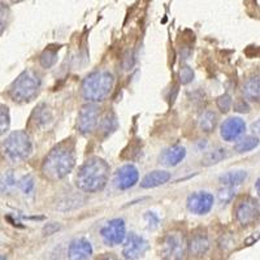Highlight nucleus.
<instances>
[{
  "instance_id": "1",
  "label": "nucleus",
  "mask_w": 260,
  "mask_h": 260,
  "mask_svg": "<svg viewBox=\"0 0 260 260\" xmlns=\"http://www.w3.org/2000/svg\"><path fill=\"white\" fill-rule=\"evenodd\" d=\"M76 167V146L67 139L56 145L42 162V175L50 181H59L73 171Z\"/></svg>"
},
{
  "instance_id": "2",
  "label": "nucleus",
  "mask_w": 260,
  "mask_h": 260,
  "mask_svg": "<svg viewBox=\"0 0 260 260\" xmlns=\"http://www.w3.org/2000/svg\"><path fill=\"white\" fill-rule=\"evenodd\" d=\"M110 166L101 157H90L78 168L76 186L85 192H99L104 190L110 180Z\"/></svg>"
},
{
  "instance_id": "3",
  "label": "nucleus",
  "mask_w": 260,
  "mask_h": 260,
  "mask_svg": "<svg viewBox=\"0 0 260 260\" xmlns=\"http://www.w3.org/2000/svg\"><path fill=\"white\" fill-rule=\"evenodd\" d=\"M113 85H115V77L111 72H92L83 80L82 86H81L82 98L89 103L103 102L112 91Z\"/></svg>"
},
{
  "instance_id": "4",
  "label": "nucleus",
  "mask_w": 260,
  "mask_h": 260,
  "mask_svg": "<svg viewBox=\"0 0 260 260\" xmlns=\"http://www.w3.org/2000/svg\"><path fill=\"white\" fill-rule=\"evenodd\" d=\"M0 151L9 162L20 164L32 154V142L26 132L16 130L2 142Z\"/></svg>"
},
{
  "instance_id": "5",
  "label": "nucleus",
  "mask_w": 260,
  "mask_h": 260,
  "mask_svg": "<svg viewBox=\"0 0 260 260\" xmlns=\"http://www.w3.org/2000/svg\"><path fill=\"white\" fill-rule=\"evenodd\" d=\"M42 80L39 74L34 71H25L11 85L9 94L13 101L20 103H27L37 96L41 89Z\"/></svg>"
},
{
  "instance_id": "6",
  "label": "nucleus",
  "mask_w": 260,
  "mask_h": 260,
  "mask_svg": "<svg viewBox=\"0 0 260 260\" xmlns=\"http://www.w3.org/2000/svg\"><path fill=\"white\" fill-rule=\"evenodd\" d=\"M102 240L108 246H117L124 242L126 237V225L122 219H113L101 229Z\"/></svg>"
},
{
  "instance_id": "7",
  "label": "nucleus",
  "mask_w": 260,
  "mask_h": 260,
  "mask_svg": "<svg viewBox=\"0 0 260 260\" xmlns=\"http://www.w3.org/2000/svg\"><path fill=\"white\" fill-rule=\"evenodd\" d=\"M99 124V107L95 103H89L83 106L78 113L77 127L80 133L89 134L94 132Z\"/></svg>"
},
{
  "instance_id": "8",
  "label": "nucleus",
  "mask_w": 260,
  "mask_h": 260,
  "mask_svg": "<svg viewBox=\"0 0 260 260\" xmlns=\"http://www.w3.org/2000/svg\"><path fill=\"white\" fill-rule=\"evenodd\" d=\"M186 251V242L182 234L171 233L166 237L162 242L161 255L166 259H181L185 256Z\"/></svg>"
},
{
  "instance_id": "9",
  "label": "nucleus",
  "mask_w": 260,
  "mask_h": 260,
  "mask_svg": "<svg viewBox=\"0 0 260 260\" xmlns=\"http://www.w3.org/2000/svg\"><path fill=\"white\" fill-rule=\"evenodd\" d=\"M215 198L208 191H197L187 198L186 207L194 215H207L213 207Z\"/></svg>"
},
{
  "instance_id": "10",
  "label": "nucleus",
  "mask_w": 260,
  "mask_h": 260,
  "mask_svg": "<svg viewBox=\"0 0 260 260\" xmlns=\"http://www.w3.org/2000/svg\"><path fill=\"white\" fill-rule=\"evenodd\" d=\"M236 217L242 225H250L259 217V203L254 198L246 197L238 202L236 207Z\"/></svg>"
},
{
  "instance_id": "11",
  "label": "nucleus",
  "mask_w": 260,
  "mask_h": 260,
  "mask_svg": "<svg viewBox=\"0 0 260 260\" xmlns=\"http://www.w3.org/2000/svg\"><path fill=\"white\" fill-rule=\"evenodd\" d=\"M139 180V172L133 164H125L116 171L113 183L118 190H129L136 186Z\"/></svg>"
},
{
  "instance_id": "12",
  "label": "nucleus",
  "mask_w": 260,
  "mask_h": 260,
  "mask_svg": "<svg viewBox=\"0 0 260 260\" xmlns=\"http://www.w3.org/2000/svg\"><path fill=\"white\" fill-rule=\"evenodd\" d=\"M125 245L122 248V255L125 259L136 260L142 257L146 254L148 248L147 241L143 237L138 236L136 233H130L129 236L125 237Z\"/></svg>"
},
{
  "instance_id": "13",
  "label": "nucleus",
  "mask_w": 260,
  "mask_h": 260,
  "mask_svg": "<svg viewBox=\"0 0 260 260\" xmlns=\"http://www.w3.org/2000/svg\"><path fill=\"white\" fill-rule=\"evenodd\" d=\"M246 132V124L241 117H229L221 124L220 134L226 142H234Z\"/></svg>"
},
{
  "instance_id": "14",
  "label": "nucleus",
  "mask_w": 260,
  "mask_h": 260,
  "mask_svg": "<svg viewBox=\"0 0 260 260\" xmlns=\"http://www.w3.org/2000/svg\"><path fill=\"white\" fill-rule=\"evenodd\" d=\"M92 246L85 238H77L72 241L68 248V256L72 260H85L91 257Z\"/></svg>"
},
{
  "instance_id": "15",
  "label": "nucleus",
  "mask_w": 260,
  "mask_h": 260,
  "mask_svg": "<svg viewBox=\"0 0 260 260\" xmlns=\"http://www.w3.org/2000/svg\"><path fill=\"white\" fill-rule=\"evenodd\" d=\"M186 156V150L182 146H172L162 151L160 155V162L166 167H176L178 166Z\"/></svg>"
},
{
  "instance_id": "16",
  "label": "nucleus",
  "mask_w": 260,
  "mask_h": 260,
  "mask_svg": "<svg viewBox=\"0 0 260 260\" xmlns=\"http://www.w3.org/2000/svg\"><path fill=\"white\" fill-rule=\"evenodd\" d=\"M171 180V173L167 171H152L143 177L141 181L142 189H154V187L161 186Z\"/></svg>"
},
{
  "instance_id": "17",
  "label": "nucleus",
  "mask_w": 260,
  "mask_h": 260,
  "mask_svg": "<svg viewBox=\"0 0 260 260\" xmlns=\"http://www.w3.org/2000/svg\"><path fill=\"white\" fill-rule=\"evenodd\" d=\"M246 178H247V172L240 169V171L226 172V173L220 176L219 181L224 185V186L237 187L241 186V185L246 181Z\"/></svg>"
},
{
  "instance_id": "18",
  "label": "nucleus",
  "mask_w": 260,
  "mask_h": 260,
  "mask_svg": "<svg viewBox=\"0 0 260 260\" xmlns=\"http://www.w3.org/2000/svg\"><path fill=\"white\" fill-rule=\"evenodd\" d=\"M208 248H210V241H208L207 236H204V234H195L189 245L190 252L195 256L204 255L208 251Z\"/></svg>"
},
{
  "instance_id": "19",
  "label": "nucleus",
  "mask_w": 260,
  "mask_h": 260,
  "mask_svg": "<svg viewBox=\"0 0 260 260\" xmlns=\"http://www.w3.org/2000/svg\"><path fill=\"white\" fill-rule=\"evenodd\" d=\"M243 95H245L246 101L250 102H259L260 95V81L259 77L248 78L243 85Z\"/></svg>"
},
{
  "instance_id": "20",
  "label": "nucleus",
  "mask_w": 260,
  "mask_h": 260,
  "mask_svg": "<svg viewBox=\"0 0 260 260\" xmlns=\"http://www.w3.org/2000/svg\"><path fill=\"white\" fill-rule=\"evenodd\" d=\"M228 156V151L222 147H217L212 151H208L207 154L204 155L202 159V166L211 167L215 166L217 162L222 161Z\"/></svg>"
},
{
  "instance_id": "21",
  "label": "nucleus",
  "mask_w": 260,
  "mask_h": 260,
  "mask_svg": "<svg viewBox=\"0 0 260 260\" xmlns=\"http://www.w3.org/2000/svg\"><path fill=\"white\" fill-rule=\"evenodd\" d=\"M217 125V115L212 111H206L203 115L201 116V120H199V126H201L202 132L204 133H211L213 132Z\"/></svg>"
},
{
  "instance_id": "22",
  "label": "nucleus",
  "mask_w": 260,
  "mask_h": 260,
  "mask_svg": "<svg viewBox=\"0 0 260 260\" xmlns=\"http://www.w3.org/2000/svg\"><path fill=\"white\" fill-rule=\"evenodd\" d=\"M257 145H259V138L257 137L247 136L236 143L234 151H237L238 154H245V152H248V151H252L254 148H256Z\"/></svg>"
},
{
  "instance_id": "23",
  "label": "nucleus",
  "mask_w": 260,
  "mask_h": 260,
  "mask_svg": "<svg viewBox=\"0 0 260 260\" xmlns=\"http://www.w3.org/2000/svg\"><path fill=\"white\" fill-rule=\"evenodd\" d=\"M32 116L36 117V124L38 125V126H46V125L52 120L50 108H48L46 104H41Z\"/></svg>"
},
{
  "instance_id": "24",
  "label": "nucleus",
  "mask_w": 260,
  "mask_h": 260,
  "mask_svg": "<svg viewBox=\"0 0 260 260\" xmlns=\"http://www.w3.org/2000/svg\"><path fill=\"white\" fill-rule=\"evenodd\" d=\"M57 52H59V47L57 48L48 47L47 50L43 51V53L41 55L42 67L46 69L52 68L53 65L56 64V61H57Z\"/></svg>"
},
{
  "instance_id": "25",
  "label": "nucleus",
  "mask_w": 260,
  "mask_h": 260,
  "mask_svg": "<svg viewBox=\"0 0 260 260\" xmlns=\"http://www.w3.org/2000/svg\"><path fill=\"white\" fill-rule=\"evenodd\" d=\"M116 127H117V118H116L115 113H107L102 122V130L106 133V136H110L111 133L115 132Z\"/></svg>"
},
{
  "instance_id": "26",
  "label": "nucleus",
  "mask_w": 260,
  "mask_h": 260,
  "mask_svg": "<svg viewBox=\"0 0 260 260\" xmlns=\"http://www.w3.org/2000/svg\"><path fill=\"white\" fill-rule=\"evenodd\" d=\"M17 186L21 191L24 192L25 195H29L34 191V187H36V183H34V178L31 175H26L21 178L17 182Z\"/></svg>"
},
{
  "instance_id": "27",
  "label": "nucleus",
  "mask_w": 260,
  "mask_h": 260,
  "mask_svg": "<svg viewBox=\"0 0 260 260\" xmlns=\"http://www.w3.org/2000/svg\"><path fill=\"white\" fill-rule=\"evenodd\" d=\"M9 111L6 106L0 104V137L4 136V134L8 132L9 129Z\"/></svg>"
},
{
  "instance_id": "28",
  "label": "nucleus",
  "mask_w": 260,
  "mask_h": 260,
  "mask_svg": "<svg viewBox=\"0 0 260 260\" xmlns=\"http://www.w3.org/2000/svg\"><path fill=\"white\" fill-rule=\"evenodd\" d=\"M236 197V187L232 186H225L224 189L219 190V201L220 203L228 204L231 203Z\"/></svg>"
},
{
  "instance_id": "29",
  "label": "nucleus",
  "mask_w": 260,
  "mask_h": 260,
  "mask_svg": "<svg viewBox=\"0 0 260 260\" xmlns=\"http://www.w3.org/2000/svg\"><path fill=\"white\" fill-rule=\"evenodd\" d=\"M216 104L219 107V110L221 112L226 113L231 111L232 106H233V101H232V96L229 94H224L221 96L217 98V101H216Z\"/></svg>"
},
{
  "instance_id": "30",
  "label": "nucleus",
  "mask_w": 260,
  "mask_h": 260,
  "mask_svg": "<svg viewBox=\"0 0 260 260\" xmlns=\"http://www.w3.org/2000/svg\"><path fill=\"white\" fill-rule=\"evenodd\" d=\"M178 78H180V82L182 85H187V83H190L194 80V71L190 67L185 65L178 72Z\"/></svg>"
},
{
  "instance_id": "31",
  "label": "nucleus",
  "mask_w": 260,
  "mask_h": 260,
  "mask_svg": "<svg viewBox=\"0 0 260 260\" xmlns=\"http://www.w3.org/2000/svg\"><path fill=\"white\" fill-rule=\"evenodd\" d=\"M145 221L146 224H147V228L148 229H151V231L156 229L160 224L159 216H157L155 212H151V211H148V212L145 213Z\"/></svg>"
},
{
  "instance_id": "32",
  "label": "nucleus",
  "mask_w": 260,
  "mask_h": 260,
  "mask_svg": "<svg viewBox=\"0 0 260 260\" xmlns=\"http://www.w3.org/2000/svg\"><path fill=\"white\" fill-rule=\"evenodd\" d=\"M8 15L9 11L4 4H0V32L3 31L4 27L7 25V21H8Z\"/></svg>"
},
{
  "instance_id": "33",
  "label": "nucleus",
  "mask_w": 260,
  "mask_h": 260,
  "mask_svg": "<svg viewBox=\"0 0 260 260\" xmlns=\"http://www.w3.org/2000/svg\"><path fill=\"white\" fill-rule=\"evenodd\" d=\"M234 110H236L237 112L247 113L250 112V107H248V104L246 103L245 99H238V101L236 102V104H234Z\"/></svg>"
},
{
  "instance_id": "34",
  "label": "nucleus",
  "mask_w": 260,
  "mask_h": 260,
  "mask_svg": "<svg viewBox=\"0 0 260 260\" xmlns=\"http://www.w3.org/2000/svg\"><path fill=\"white\" fill-rule=\"evenodd\" d=\"M60 229V225L56 224V222H51V224H47L43 229V233L45 236H52L53 233H56L57 231Z\"/></svg>"
},
{
  "instance_id": "35",
  "label": "nucleus",
  "mask_w": 260,
  "mask_h": 260,
  "mask_svg": "<svg viewBox=\"0 0 260 260\" xmlns=\"http://www.w3.org/2000/svg\"><path fill=\"white\" fill-rule=\"evenodd\" d=\"M256 192H259V180L256 181Z\"/></svg>"
},
{
  "instance_id": "36",
  "label": "nucleus",
  "mask_w": 260,
  "mask_h": 260,
  "mask_svg": "<svg viewBox=\"0 0 260 260\" xmlns=\"http://www.w3.org/2000/svg\"><path fill=\"white\" fill-rule=\"evenodd\" d=\"M0 180H2V175H0Z\"/></svg>"
}]
</instances>
